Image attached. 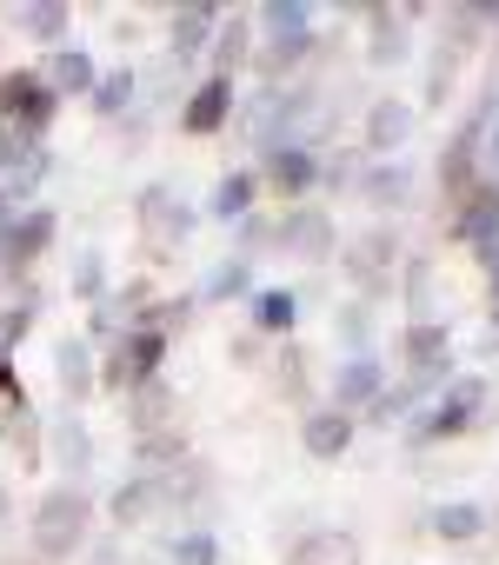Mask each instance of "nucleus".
<instances>
[{
    "label": "nucleus",
    "mask_w": 499,
    "mask_h": 565,
    "mask_svg": "<svg viewBox=\"0 0 499 565\" xmlns=\"http://www.w3.org/2000/svg\"><path fill=\"white\" fill-rule=\"evenodd\" d=\"M81 532H87V492H81V486L47 492L41 512H34V545H41L47 558H61V552L81 545Z\"/></svg>",
    "instance_id": "nucleus-1"
},
{
    "label": "nucleus",
    "mask_w": 499,
    "mask_h": 565,
    "mask_svg": "<svg viewBox=\"0 0 499 565\" xmlns=\"http://www.w3.org/2000/svg\"><path fill=\"white\" fill-rule=\"evenodd\" d=\"M486 406V380H453L420 419H413V439L420 446H433V439H453V433H466L473 426V413Z\"/></svg>",
    "instance_id": "nucleus-2"
},
{
    "label": "nucleus",
    "mask_w": 499,
    "mask_h": 565,
    "mask_svg": "<svg viewBox=\"0 0 499 565\" xmlns=\"http://www.w3.org/2000/svg\"><path fill=\"white\" fill-rule=\"evenodd\" d=\"M160 353H167V340L153 327L147 333H120L114 340V360H107V386H147L153 366H160Z\"/></svg>",
    "instance_id": "nucleus-3"
},
{
    "label": "nucleus",
    "mask_w": 499,
    "mask_h": 565,
    "mask_svg": "<svg viewBox=\"0 0 499 565\" xmlns=\"http://www.w3.org/2000/svg\"><path fill=\"white\" fill-rule=\"evenodd\" d=\"M0 114H8V127L34 134V127H47V114H54V87L34 81V74H8V81H0Z\"/></svg>",
    "instance_id": "nucleus-4"
},
{
    "label": "nucleus",
    "mask_w": 499,
    "mask_h": 565,
    "mask_svg": "<svg viewBox=\"0 0 499 565\" xmlns=\"http://www.w3.org/2000/svg\"><path fill=\"white\" fill-rule=\"evenodd\" d=\"M54 233V213L34 206V213H14V220H0V253H8V266H28Z\"/></svg>",
    "instance_id": "nucleus-5"
},
{
    "label": "nucleus",
    "mask_w": 499,
    "mask_h": 565,
    "mask_svg": "<svg viewBox=\"0 0 499 565\" xmlns=\"http://www.w3.org/2000/svg\"><path fill=\"white\" fill-rule=\"evenodd\" d=\"M287 565H360V539L353 532H307L287 552Z\"/></svg>",
    "instance_id": "nucleus-6"
},
{
    "label": "nucleus",
    "mask_w": 499,
    "mask_h": 565,
    "mask_svg": "<svg viewBox=\"0 0 499 565\" xmlns=\"http://www.w3.org/2000/svg\"><path fill=\"white\" fill-rule=\"evenodd\" d=\"M386 393V373H380V360H367V353H353L340 373H333V399L340 406H360V399H380Z\"/></svg>",
    "instance_id": "nucleus-7"
},
{
    "label": "nucleus",
    "mask_w": 499,
    "mask_h": 565,
    "mask_svg": "<svg viewBox=\"0 0 499 565\" xmlns=\"http://www.w3.org/2000/svg\"><path fill=\"white\" fill-rule=\"evenodd\" d=\"M267 180H274L280 193H307V186L320 180V160H314L307 147H274V153H267Z\"/></svg>",
    "instance_id": "nucleus-8"
},
{
    "label": "nucleus",
    "mask_w": 499,
    "mask_h": 565,
    "mask_svg": "<svg viewBox=\"0 0 499 565\" xmlns=\"http://www.w3.org/2000/svg\"><path fill=\"white\" fill-rule=\"evenodd\" d=\"M226 114H233V87H226V74H220V81H206V87L193 94V107H187V127H193V134H213Z\"/></svg>",
    "instance_id": "nucleus-9"
},
{
    "label": "nucleus",
    "mask_w": 499,
    "mask_h": 565,
    "mask_svg": "<svg viewBox=\"0 0 499 565\" xmlns=\"http://www.w3.org/2000/svg\"><path fill=\"white\" fill-rule=\"evenodd\" d=\"M300 439H307V452H314V459H340V452H347V439H353V426H347V413H314Z\"/></svg>",
    "instance_id": "nucleus-10"
},
{
    "label": "nucleus",
    "mask_w": 499,
    "mask_h": 565,
    "mask_svg": "<svg viewBox=\"0 0 499 565\" xmlns=\"http://www.w3.org/2000/svg\"><path fill=\"white\" fill-rule=\"evenodd\" d=\"M0 439H8V446L28 459V466L41 459V439H34V413H28V399H21V393H14L8 406H0Z\"/></svg>",
    "instance_id": "nucleus-11"
},
{
    "label": "nucleus",
    "mask_w": 499,
    "mask_h": 565,
    "mask_svg": "<svg viewBox=\"0 0 499 565\" xmlns=\"http://www.w3.org/2000/svg\"><path fill=\"white\" fill-rule=\"evenodd\" d=\"M406 134H413V107H406V100H380V107L367 114V140H373V147H400Z\"/></svg>",
    "instance_id": "nucleus-12"
},
{
    "label": "nucleus",
    "mask_w": 499,
    "mask_h": 565,
    "mask_svg": "<svg viewBox=\"0 0 499 565\" xmlns=\"http://www.w3.org/2000/svg\"><path fill=\"white\" fill-rule=\"evenodd\" d=\"M406 360H413V373H446V327L420 320V327L406 333Z\"/></svg>",
    "instance_id": "nucleus-13"
},
{
    "label": "nucleus",
    "mask_w": 499,
    "mask_h": 565,
    "mask_svg": "<svg viewBox=\"0 0 499 565\" xmlns=\"http://www.w3.org/2000/svg\"><path fill=\"white\" fill-rule=\"evenodd\" d=\"M47 87H67V94H87L94 87V61H87V47H54V81Z\"/></svg>",
    "instance_id": "nucleus-14"
},
{
    "label": "nucleus",
    "mask_w": 499,
    "mask_h": 565,
    "mask_svg": "<svg viewBox=\"0 0 499 565\" xmlns=\"http://www.w3.org/2000/svg\"><path fill=\"white\" fill-rule=\"evenodd\" d=\"M380 259H393V239L386 233H367L353 246V279H360V287H386V266Z\"/></svg>",
    "instance_id": "nucleus-15"
},
{
    "label": "nucleus",
    "mask_w": 499,
    "mask_h": 565,
    "mask_svg": "<svg viewBox=\"0 0 499 565\" xmlns=\"http://www.w3.org/2000/svg\"><path fill=\"white\" fill-rule=\"evenodd\" d=\"M54 360H61V386L81 399V393L94 386V353H87V340H61V353H54Z\"/></svg>",
    "instance_id": "nucleus-16"
},
{
    "label": "nucleus",
    "mask_w": 499,
    "mask_h": 565,
    "mask_svg": "<svg viewBox=\"0 0 499 565\" xmlns=\"http://www.w3.org/2000/svg\"><path fill=\"white\" fill-rule=\"evenodd\" d=\"M433 532L453 539V545H466V539L486 532V512H479V505H439V512H433Z\"/></svg>",
    "instance_id": "nucleus-17"
},
{
    "label": "nucleus",
    "mask_w": 499,
    "mask_h": 565,
    "mask_svg": "<svg viewBox=\"0 0 499 565\" xmlns=\"http://www.w3.org/2000/svg\"><path fill=\"white\" fill-rule=\"evenodd\" d=\"M246 206H254V173H226L213 186V220H246Z\"/></svg>",
    "instance_id": "nucleus-18"
},
{
    "label": "nucleus",
    "mask_w": 499,
    "mask_h": 565,
    "mask_svg": "<svg viewBox=\"0 0 499 565\" xmlns=\"http://www.w3.org/2000/svg\"><path fill=\"white\" fill-rule=\"evenodd\" d=\"M54 452H61L67 479H81V472L94 466V439H87V426H81V419H67V426H61V439H54Z\"/></svg>",
    "instance_id": "nucleus-19"
},
{
    "label": "nucleus",
    "mask_w": 499,
    "mask_h": 565,
    "mask_svg": "<svg viewBox=\"0 0 499 565\" xmlns=\"http://www.w3.org/2000/svg\"><path fill=\"white\" fill-rule=\"evenodd\" d=\"M261 28H267L274 41H300V34H314V28H307V8H300V0H274V8L261 14Z\"/></svg>",
    "instance_id": "nucleus-20"
},
{
    "label": "nucleus",
    "mask_w": 499,
    "mask_h": 565,
    "mask_svg": "<svg viewBox=\"0 0 499 565\" xmlns=\"http://www.w3.org/2000/svg\"><path fill=\"white\" fill-rule=\"evenodd\" d=\"M274 239H280V246H327V220H320V213H294V220L274 226Z\"/></svg>",
    "instance_id": "nucleus-21"
},
{
    "label": "nucleus",
    "mask_w": 499,
    "mask_h": 565,
    "mask_svg": "<svg viewBox=\"0 0 499 565\" xmlns=\"http://www.w3.org/2000/svg\"><path fill=\"white\" fill-rule=\"evenodd\" d=\"M147 220H153L160 233H173V239H180V233H193V213H187L180 200H167V193H147Z\"/></svg>",
    "instance_id": "nucleus-22"
},
{
    "label": "nucleus",
    "mask_w": 499,
    "mask_h": 565,
    "mask_svg": "<svg viewBox=\"0 0 499 565\" xmlns=\"http://www.w3.org/2000/svg\"><path fill=\"white\" fill-rule=\"evenodd\" d=\"M206 28H213V14H206V8H187V14L173 21V47H180L173 61H187V54H193V47L206 41Z\"/></svg>",
    "instance_id": "nucleus-23"
},
{
    "label": "nucleus",
    "mask_w": 499,
    "mask_h": 565,
    "mask_svg": "<svg viewBox=\"0 0 499 565\" xmlns=\"http://www.w3.org/2000/svg\"><path fill=\"white\" fill-rule=\"evenodd\" d=\"M254 320H261L267 333H287V327H294V294H261V300H254Z\"/></svg>",
    "instance_id": "nucleus-24"
},
{
    "label": "nucleus",
    "mask_w": 499,
    "mask_h": 565,
    "mask_svg": "<svg viewBox=\"0 0 499 565\" xmlns=\"http://www.w3.org/2000/svg\"><path fill=\"white\" fill-rule=\"evenodd\" d=\"M213 558H220L213 532H180L173 539V565H213Z\"/></svg>",
    "instance_id": "nucleus-25"
},
{
    "label": "nucleus",
    "mask_w": 499,
    "mask_h": 565,
    "mask_svg": "<svg viewBox=\"0 0 499 565\" xmlns=\"http://www.w3.org/2000/svg\"><path fill=\"white\" fill-rule=\"evenodd\" d=\"M21 28H28V34H41V41H54V34L67 28V8H61V0H41V8H28V14H21Z\"/></svg>",
    "instance_id": "nucleus-26"
},
{
    "label": "nucleus",
    "mask_w": 499,
    "mask_h": 565,
    "mask_svg": "<svg viewBox=\"0 0 499 565\" xmlns=\"http://www.w3.org/2000/svg\"><path fill=\"white\" fill-rule=\"evenodd\" d=\"M246 34H254V21H246V14H233L226 28H220V67H233V61H246Z\"/></svg>",
    "instance_id": "nucleus-27"
},
{
    "label": "nucleus",
    "mask_w": 499,
    "mask_h": 565,
    "mask_svg": "<svg viewBox=\"0 0 499 565\" xmlns=\"http://www.w3.org/2000/svg\"><path fill=\"white\" fill-rule=\"evenodd\" d=\"M41 153L28 147V134L21 127H8V134H0V173H21V167H34Z\"/></svg>",
    "instance_id": "nucleus-28"
},
{
    "label": "nucleus",
    "mask_w": 499,
    "mask_h": 565,
    "mask_svg": "<svg viewBox=\"0 0 499 565\" xmlns=\"http://www.w3.org/2000/svg\"><path fill=\"white\" fill-rule=\"evenodd\" d=\"M246 279H254V273H246V259H226V266L206 279V294H213V300H233V294H246Z\"/></svg>",
    "instance_id": "nucleus-29"
},
{
    "label": "nucleus",
    "mask_w": 499,
    "mask_h": 565,
    "mask_svg": "<svg viewBox=\"0 0 499 565\" xmlns=\"http://www.w3.org/2000/svg\"><path fill=\"white\" fill-rule=\"evenodd\" d=\"M307 54H314V34H300V41H274L261 61H267V74H280V67H300Z\"/></svg>",
    "instance_id": "nucleus-30"
},
{
    "label": "nucleus",
    "mask_w": 499,
    "mask_h": 565,
    "mask_svg": "<svg viewBox=\"0 0 499 565\" xmlns=\"http://www.w3.org/2000/svg\"><path fill=\"white\" fill-rule=\"evenodd\" d=\"M94 100H100V114H120V107L134 100V74H107V81H94Z\"/></svg>",
    "instance_id": "nucleus-31"
},
{
    "label": "nucleus",
    "mask_w": 499,
    "mask_h": 565,
    "mask_svg": "<svg viewBox=\"0 0 499 565\" xmlns=\"http://www.w3.org/2000/svg\"><path fill=\"white\" fill-rule=\"evenodd\" d=\"M367 193L373 200H406V167H373L367 173Z\"/></svg>",
    "instance_id": "nucleus-32"
},
{
    "label": "nucleus",
    "mask_w": 499,
    "mask_h": 565,
    "mask_svg": "<svg viewBox=\"0 0 499 565\" xmlns=\"http://www.w3.org/2000/svg\"><path fill=\"white\" fill-rule=\"evenodd\" d=\"M153 505V479H134L127 492H114V519H140Z\"/></svg>",
    "instance_id": "nucleus-33"
},
{
    "label": "nucleus",
    "mask_w": 499,
    "mask_h": 565,
    "mask_svg": "<svg viewBox=\"0 0 499 565\" xmlns=\"http://www.w3.org/2000/svg\"><path fill=\"white\" fill-rule=\"evenodd\" d=\"M373 61H406V28L380 14V41H373Z\"/></svg>",
    "instance_id": "nucleus-34"
},
{
    "label": "nucleus",
    "mask_w": 499,
    "mask_h": 565,
    "mask_svg": "<svg viewBox=\"0 0 499 565\" xmlns=\"http://www.w3.org/2000/svg\"><path fill=\"white\" fill-rule=\"evenodd\" d=\"M367 333H373V313H367V307H347V313H340V340H347V347H367Z\"/></svg>",
    "instance_id": "nucleus-35"
},
{
    "label": "nucleus",
    "mask_w": 499,
    "mask_h": 565,
    "mask_svg": "<svg viewBox=\"0 0 499 565\" xmlns=\"http://www.w3.org/2000/svg\"><path fill=\"white\" fill-rule=\"evenodd\" d=\"M160 406H167V393H160V386H140V399H134V419H140V426H153V419H160Z\"/></svg>",
    "instance_id": "nucleus-36"
},
{
    "label": "nucleus",
    "mask_w": 499,
    "mask_h": 565,
    "mask_svg": "<svg viewBox=\"0 0 499 565\" xmlns=\"http://www.w3.org/2000/svg\"><path fill=\"white\" fill-rule=\"evenodd\" d=\"M100 279H107V273H100V259L87 253V259H81V273H74V287H81V294L94 300V294H100Z\"/></svg>",
    "instance_id": "nucleus-37"
},
{
    "label": "nucleus",
    "mask_w": 499,
    "mask_h": 565,
    "mask_svg": "<svg viewBox=\"0 0 499 565\" xmlns=\"http://www.w3.org/2000/svg\"><path fill=\"white\" fill-rule=\"evenodd\" d=\"M486 167L499 173V100H492V140H486Z\"/></svg>",
    "instance_id": "nucleus-38"
},
{
    "label": "nucleus",
    "mask_w": 499,
    "mask_h": 565,
    "mask_svg": "<svg viewBox=\"0 0 499 565\" xmlns=\"http://www.w3.org/2000/svg\"><path fill=\"white\" fill-rule=\"evenodd\" d=\"M100 565H127V558H114V552H100Z\"/></svg>",
    "instance_id": "nucleus-39"
},
{
    "label": "nucleus",
    "mask_w": 499,
    "mask_h": 565,
    "mask_svg": "<svg viewBox=\"0 0 499 565\" xmlns=\"http://www.w3.org/2000/svg\"><path fill=\"white\" fill-rule=\"evenodd\" d=\"M492 294H499V259H492Z\"/></svg>",
    "instance_id": "nucleus-40"
},
{
    "label": "nucleus",
    "mask_w": 499,
    "mask_h": 565,
    "mask_svg": "<svg viewBox=\"0 0 499 565\" xmlns=\"http://www.w3.org/2000/svg\"><path fill=\"white\" fill-rule=\"evenodd\" d=\"M0 519H8V492H0Z\"/></svg>",
    "instance_id": "nucleus-41"
}]
</instances>
